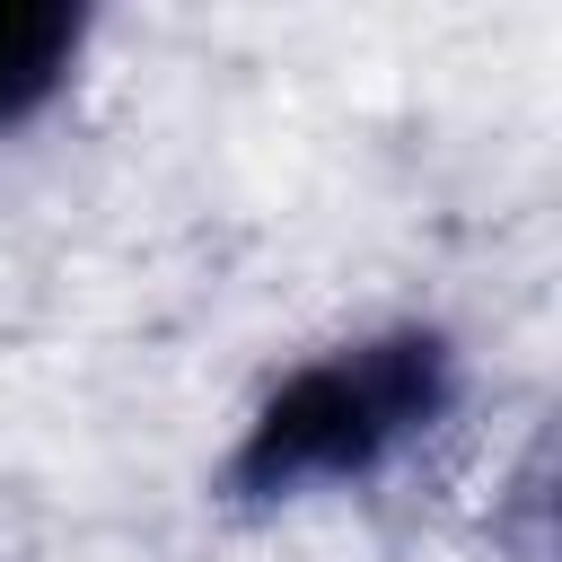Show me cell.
Here are the masks:
<instances>
[{
	"instance_id": "cell-2",
	"label": "cell",
	"mask_w": 562,
	"mask_h": 562,
	"mask_svg": "<svg viewBox=\"0 0 562 562\" xmlns=\"http://www.w3.org/2000/svg\"><path fill=\"white\" fill-rule=\"evenodd\" d=\"M88 53V9L61 0H0V140L35 123Z\"/></svg>"
},
{
	"instance_id": "cell-1",
	"label": "cell",
	"mask_w": 562,
	"mask_h": 562,
	"mask_svg": "<svg viewBox=\"0 0 562 562\" xmlns=\"http://www.w3.org/2000/svg\"><path fill=\"white\" fill-rule=\"evenodd\" d=\"M465 395V351L439 325H378L351 334L316 360H299L290 378L263 386V404L246 413L220 492L246 509L299 501V492H334V483H369L386 474L404 448H422Z\"/></svg>"
}]
</instances>
